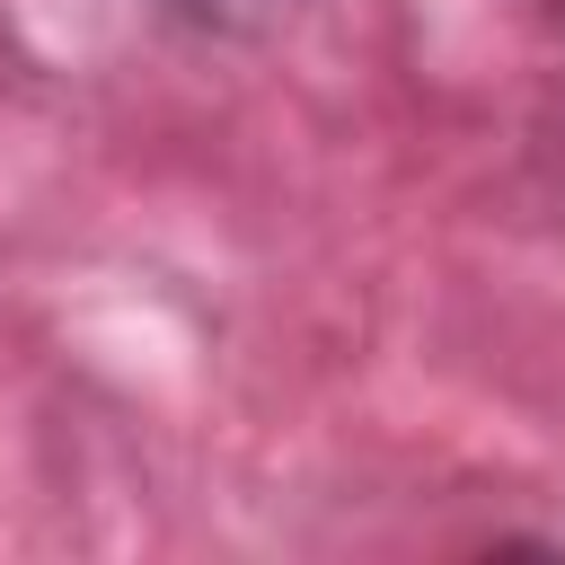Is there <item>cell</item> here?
<instances>
[{
  "instance_id": "6da1fadb",
  "label": "cell",
  "mask_w": 565,
  "mask_h": 565,
  "mask_svg": "<svg viewBox=\"0 0 565 565\" xmlns=\"http://www.w3.org/2000/svg\"><path fill=\"white\" fill-rule=\"evenodd\" d=\"M539 9H547V18H565V0H539Z\"/></svg>"
}]
</instances>
